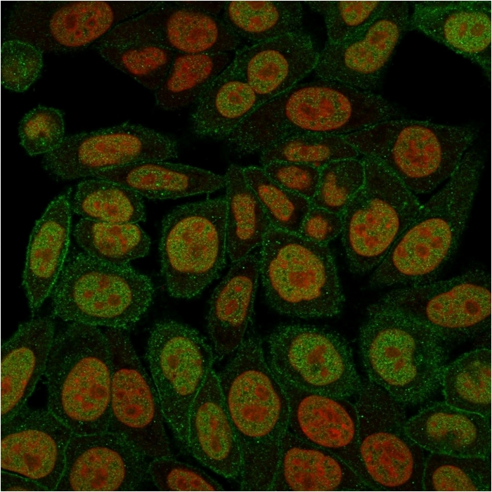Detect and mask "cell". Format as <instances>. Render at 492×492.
Returning a JSON list of instances; mask_svg holds the SVG:
<instances>
[{
  "mask_svg": "<svg viewBox=\"0 0 492 492\" xmlns=\"http://www.w3.org/2000/svg\"><path fill=\"white\" fill-rule=\"evenodd\" d=\"M217 376L241 452L240 487L269 491L288 427L289 408L254 328Z\"/></svg>",
  "mask_w": 492,
  "mask_h": 492,
  "instance_id": "1",
  "label": "cell"
},
{
  "mask_svg": "<svg viewBox=\"0 0 492 492\" xmlns=\"http://www.w3.org/2000/svg\"><path fill=\"white\" fill-rule=\"evenodd\" d=\"M397 114L391 104L372 91L319 79L297 84L262 103L226 141L240 155L261 153L291 136L345 135Z\"/></svg>",
  "mask_w": 492,
  "mask_h": 492,
  "instance_id": "2",
  "label": "cell"
},
{
  "mask_svg": "<svg viewBox=\"0 0 492 492\" xmlns=\"http://www.w3.org/2000/svg\"><path fill=\"white\" fill-rule=\"evenodd\" d=\"M482 168L466 151L448 183L423 205L371 276V287L433 281L455 252L465 230Z\"/></svg>",
  "mask_w": 492,
  "mask_h": 492,
  "instance_id": "3",
  "label": "cell"
},
{
  "mask_svg": "<svg viewBox=\"0 0 492 492\" xmlns=\"http://www.w3.org/2000/svg\"><path fill=\"white\" fill-rule=\"evenodd\" d=\"M444 342L421 323L375 304L360 329L368 379L403 404L422 403L441 386Z\"/></svg>",
  "mask_w": 492,
  "mask_h": 492,
  "instance_id": "4",
  "label": "cell"
},
{
  "mask_svg": "<svg viewBox=\"0 0 492 492\" xmlns=\"http://www.w3.org/2000/svg\"><path fill=\"white\" fill-rule=\"evenodd\" d=\"M47 408L73 434L108 430L112 364L104 332L72 323L54 337L44 373Z\"/></svg>",
  "mask_w": 492,
  "mask_h": 492,
  "instance_id": "5",
  "label": "cell"
},
{
  "mask_svg": "<svg viewBox=\"0 0 492 492\" xmlns=\"http://www.w3.org/2000/svg\"><path fill=\"white\" fill-rule=\"evenodd\" d=\"M361 156L374 157L413 193L449 179L476 136L474 129L391 119L342 135Z\"/></svg>",
  "mask_w": 492,
  "mask_h": 492,
  "instance_id": "6",
  "label": "cell"
},
{
  "mask_svg": "<svg viewBox=\"0 0 492 492\" xmlns=\"http://www.w3.org/2000/svg\"><path fill=\"white\" fill-rule=\"evenodd\" d=\"M259 274L266 298L280 314L332 317L344 297L328 245L271 226L260 246Z\"/></svg>",
  "mask_w": 492,
  "mask_h": 492,
  "instance_id": "7",
  "label": "cell"
},
{
  "mask_svg": "<svg viewBox=\"0 0 492 492\" xmlns=\"http://www.w3.org/2000/svg\"><path fill=\"white\" fill-rule=\"evenodd\" d=\"M51 294L53 313L65 321L126 330L147 311L154 287L129 264L79 252L67 259Z\"/></svg>",
  "mask_w": 492,
  "mask_h": 492,
  "instance_id": "8",
  "label": "cell"
},
{
  "mask_svg": "<svg viewBox=\"0 0 492 492\" xmlns=\"http://www.w3.org/2000/svg\"><path fill=\"white\" fill-rule=\"evenodd\" d=\"M365 179L342 213V242L351 272L376 268L416 216L421 205L378 160L361 157Z\"/></svg>",
  "mask_w": 492,
  "mask_h": 492,
  "instance_id": "9",
  "label": "cell"
},
{
  "mask_svg": "<svg viewBox=\"0 0 492 492\" xmlns=\"http://www.w3.org/2000/svg\"><path fill=\"white\" fill-rule=\"evenodd\" d=\"M226 202L206 199L174 208L162 222L161 271L175 298L199 294L226 263Z\"/></svg>",
  "mask_w": 492,
  "mask_h": 492,
  "instance_id": "10",
  "label": "cell"
},
{
  "mask_svg": "<svg viewBox=\"0 0 492 492\" xmlns=\"http://www.w3.org/2000/svg\"><path fill=\"white\" fill-rule=\"evenodd\" d=\"M162 1H16L9 13L5 37L29 42L43 53L77 51Z\"/></svg>",
  "mask_w": 492,
  "mask_h": 492,
  "instance_id": "11",
  "label": "cell"
},
{
  "mask_svg": "<svg viewBox=\"0 0 492 492\" xmlns=\"http://www.w3.org/2000/svg\"><path fill=\"white\" fill-rule=\"evenodd\" d=\"M359 456L375 491H422L424 449L407 434L405 406L368 379L356 394Z\"/></svg>",
  "mask_w": 492,
  "mask_h": 492,
  "instance_id": "12",
  "label": "cell"
},
{
  "mask_svg": "<svg viewBox=\"0 0 492 492\" xmlns=\"http://www.w3.org/2000/svg\"><path fill=\"white\" fill-rule=\"evenodd\" d=\"M374 304L421 323L444 342L465 341L490 328L491 278L484 270H470L393 290Z\"/></svg>",
  "mask_w": 492,
  "mask_h": 492,
  "instance_id": "13",
  "label": "cell"
},
{
  "mask_svg": "<svg viewBox=\"0 0 492 492\" xmlns=\"http://www.w3.org/2000/svg\"><path fill=\"white\" fill-rule=\"evenodd\" d=\"M268 364L278 379L297 388L348 399L361 384L346 339L328 328L277 326L268 339Z\"/></svg>",
  "mask_w": 492,
  "mask_h": 492,
  "instance_id": "14",
  "label": "cell"
},
{
  "mask_svg": "<svg viewBox=\"0 0 492 492\" xmlns=\"http://www.w3.org/2000/svg\"><path fill=\"white\" fill-rule=\"evenodd\" d=\"M146 358L164 421L187 449L190 411L213 368L214 350L196 330L163 320L150 331Z\"/></svg>",
  "mask_w": 492,
  "mask_h": 492,
  "instance_id": "15",
  "label": "cell"
},
{
  "mask_svg": "<svg viewBox=\"0 0 492 492\" xmlns=\"http://www.w3.org/2000/svg\"><path fill=\"white\" fill-rule=\"evenodd\" d=\"M112 364L108 430L129 441L146 458L171 457L164 416L153 381L124 330L108 328Z\"/></svg>",
  "mask_w": 492,
  "mask_h": 492,
  "instance_id": "16",
  "label": "cell"
},
{
  "mask_svg": "<svg viewBox=\"0 0 492 492\" xmlns=\"http://www.w3.org/2000/svg\"><path fill=\"white\" fill-rule=\"evenodd\" d=\"M177 156L178 145L171 138L141 125L124 123L65 137L58 148L44 155L42 164L50 174L69 180Z\"/></svg>",
  "mask_w": 492,
  "mask_h": 492,
  "instance_id": "17",
  "label": "cell"
},
{
  "mask_svg": "<svg viewBox=\"0 0 492 492\" xmlns=\"http://www.w3.org/2000/svg\"><path fill=\"white\" fill-rule=\"evenodd\" d=\"M150 43L181 53H226L241 42L221 18L186 1L160 4L118 25L96 46Z\"/></svg>",
  "mask_w": 492,
  "mask_h": 492,
  "instance_id": "18",
  "label": "cell"
},
{
  "mask_svg": "<svg viewBox=\"0 0 492 492\" xmlns=\"http://www.w3.org/2000/svg\"><path fill=\"white\" fill-rule=\"evenodd\" d=\"M408 4L387 1L363 30L337 44H325L314 68L322 79L371 91L379 84L401 37L408 27Z\"/></svg>",
  "mask_w": 492,
  "mask_h": 492,
  "instance_id": "19",
  "label": "cell"
},
{
  "mask_svg": "<svg viewBox=\"0 0 492 492\" xmlns=\"http://www.w3.org/2000/svg\"><path fill=\"white\" fill-rule=\"evenodd\" d=\"M148 477L146 457L122 436L72 434L56 491H134Z\"/></svg>",
  "mask_w": 492,
  "mask_h": 492,
  "instance_id": "20",
  "label": "cell"
},
{
  "mask_svg": "<svg viewBox=\"0 0 492 492\" xmlns=\"http://www.w3.org/2000/svg\"><path fill=\"white\" fill-rule=\"evenodd\" d=\"M72 432L50 411L27 406L1 423V470L56 491Z\"/></svg>",
  "mask_w": 492,
  "mask_h": 492,
  "instance_id": "21",
  "label": "cell"
},
{
  "mask_svg": "<svg viewBox=\"0 0 492 492\" xmlns=\"http://www.w3.org/2000/svg\"><path fill=\"white\" fill-rule=\"evenodd\" d=\"M277 379L287 399L288 429L299 439L339 457L375 489L359 456L355 403L345 398L304 390Z\"/></svg>",
  "mask_w": 492,
  "mask_h": 492,
  "instance_id": "22",
  "label": "cell"
},
{
  "mask_svg": "<svg viewBox=\"0 0 492 492\" xmlns=\"http://www.w3.org/2000/svg\"><path fill=\"white\" fill-rule=\"evenodd\" d=\"M409 27L477 64L490 77V1H417Z\"/></svg>",
  "mask_w": 492,
  "mask_h": 492,
  "instance_id": "23",
  "label": "cell"
},
{
  "mask_svg": "<svg viewBox=\"0 0 492 492\" xmlns=\"http://www.w3.org/2000/svg\"><path fill=\"white\" fill-rule=\"evenodd\" d=\"M318 56L311 37L299 30L238 49L231 65L261 105L297 85L314 70Z\"/></svg>",
  "mask_w": 492,
  "mask_h": 492,
  "instance_id": "24",
  "label": "cell"
},
{
  "mask_svg": "<svg viewBox=\"0 0 492 492\" xmlns=\"http://www.w3.org/2000/svg\"><path fill=\"white\" fill-rule=\"evenodd\" d=\"M187 450L201 463L224 477H239L241 452L217 373L213 368L190 411Z\"/></svg>",
  "mask_w": 492,
  "mask_h": 492,
  "instance_id": "25",
  "label": "cell"
},
{
  "mask_svg": "<svg viewBox=\"0 0 492 492\" xmlns=\"http://www.w3.org/2000/svg\"><path fill=\"white\" fill-rule=\"evenodd\" d=\"M269 491H375L339 457L286 430Z\"/></svg>",
  "mask_w": 492,
  "mask_h": 492,
  "instance_id": "26",
  "label": "cell"
},
{
  "mask_svg": "<svg viewBox=\"0 0 492 492\" xmlns=\"http://www.w3.org/2000/svg\"><path fill=\"white\" fill-rule=\"evenodd\" d=\"M54 324L39 317L20 324L1 349V423L26 406L45 373L54 339Z\"/></svg>",
  "mask_w": 492,
  "mask_h": 492,
  "instance_id": "27",
  "label": "cell"
},
{
  "mask_svg": "<svg viewBox=\"0 0 492 492\" xmlns=\"http://www.w3.org/2000/svg\"><path fill=\"white\" fill-rule=\"evenodd\" d=\"M260 249L233 263L209 302L207 330L215 359L235 352L251 321L260 276Z\"/></svg>",
  "mask_w": 492,
  "mask_h": 492,
  "instance_id": "28",
  "label": "cell"
},
{
  "mask_svg": "<svg viewBox=\"0 0 492 492\" xmlns=\"http://www.w3.org/2000/svg\"><path fill=\"white\" fill-rule=\"evenodd\" d=\"M410 438L430 453L457 456H491V419L435 402L406 420Z\"/></svg>",
  "mask_w": 492,
  "mask_h": 492,
  "instance_id": "29",
  "label": "cell"
},
{
  "mask_svg": "<svg viewBox=\"0 0 492 492\" xmlns=\"http://www.w3.org/2000/svg\"><path fill=\"white\" fill-rule=\"evenodd\" d=\"M71 207L67 194L54 198L36 222L27 246L22 285L34 313L63 268L70 244Z\"/></svg>",
  "mask_w": 492,
  "mask_h": 492,
  "instance_id": "30",
  "label": "cell"
},
{
  "mask_svg": "<svg viewBox=\"0 0 492 492\" xmlns=\"http://www.w3.org/2000/svg\"><path fill=\"white\" fill-rule=\"evenodd\" d=\"M91 176L119 183L141 196L160 200L212 193L225 187L226 183L224 176L164 160L138 162Z\"/></svg>",
  "mask_w": 492,
  "mask_h": 492,
  "instance_id": "31",
  "label": "cell"
},
{
  "mask_svg": "<svg viewBox=\"0 0 492 492\" xmlns=\"http://www.w3.org/2000/svg\"><path fill=\"white\" fill-rule=\"evenodd\" d=\"M260 105L256 93L230 63L196 102L193 131L201 137L226 139Z\"/></svg>",
  "mask_w": 492,
  "mask_h": 492,
  "instance_id": "32",
  "label": "cell"
},
{
  "mask_svg": "<svg viewBox=\"0 0 492 492\" xmlns=\"http://www.w3.org/2000/svg\"><path fill=\"white\" fill-rule=\"evenodd\" d=\"M224 177L226 248L231 261L234 263L260 247L271 226L245 177L242 167L231 164Z\"/></svg>",
  "mask_w": 492,
  "mask_h": 492,
  "instance_id": "33",
  "label": "cell"
},
{
  "mask_svg": "<svg viewBox=\"0 0 492 492\" xmlns=\"http://www.w3.org/2000/svg\"><path fill=\"white\" fill-rule=\"evenodd\" d=\"M233 59L230 52H175L162 83L155 91L156 105L163 110H174L196 103Z\"/></svg>",
  "mask_w": 492,
  "mask_h": 492,
  "instance_id": "34",
  "label": "cell"
},
{
  "mask_svg": "<svg viewBox=\"0 0 492 492\" xmlns=\"http://www.w3.org/2000/svg\"><path fill=\"white\" fill-rule=\"evenodd\" d=\"M221 19L240 38L258 43L302 30L299 1H227Z\"/></svg>",
  "mask_w": 492,
  "mask_h": 492,
  "instance_id": "35",
  "label": "cell"
},
{
  "mask_svg": "<svg viewBox=\"0 0 492 492\" xmlns=\"http://www.w3.org/2000/svg\"><path fill=\"white\" fill-rule=\"evenodd\" d=\"M444 401L491 419V354L488 348L465 353L446 364L441 380Z\"/></svg>",
  "mask_w": 492,
  "mask_h": 492,
  "instance_id": "36",
  "label": "cell"
},
{
  "mask_svg": "<svg viewBox=\"0 0 492 492\" xmlns=\"http://www.w3.org/2000/svg\"><path fill=\"white\" fill-rule=\"evenodd\" d=\"M72 209L82 219L106 223H138L145 218L141 195L119 183L97 178L77 185Z\"/></svg>",
  "mask_w": 492,
  "mask_h": 492,
  "instance_id": "37",
  "label": "cell"
},
{
  "mask_svg": "<svg viewBox=\"0 0 492 492\" xmlns=\"http://www.w3.org/2000/svg\"><path fill=\"white\" fill-rule=\"evenodd\" d=\"M74 236L84 252L102 261L126 264L145 257L150 240L137 223L112 224L82 219Z\"/></svg>",
  "mask_w": 492,
  "mask_h": 492,
  "instance_id": "38",
  "label": "cell"
},
{
  "mask_svg": "<svg viewBox=\"0 0 492 492\" xmlns=\"http://www.w3.org/2000/svg\"><path fill=\"white\" fill-rule=\"evenodd\" d=\"M422 491H491V460L430 453L425 458Z\"/></svg>",
  "mask_w": 492,
  "mask_h": 492,
  "instance_id": "39",
  "label": "cell"
},
{
  "mask_svg": "<svg viewBox=\"0 0 492 492\" xmlns=\"http://www.w3.org/2000/svg\"><path fill=\"white\" fill-rule=\"evenodd\" d=\"M95 47L107 62L153 91L162 83L175 53L158 44L141 42Z\"/></svg>",
  "mask_w": 492,
  "mask_h": 492,
  "instance_id": "40",
  "label": "cell"
},
{
  "mask_svg": "<svg viewBox=\"0 0 492 492\" xmlns=\"http://www.w3.org/2000/svg\"><path fill=\"white\" fill-rule=\"evenodd\" d=\"M361 155L342 135L308 134L287 138L261 152L262 166L273 162L307 164L321 168L332 161Z\"/></svg>",
  "mask_w": 492,
  "mask_h": 492,
  "instance_id": "41",
  "label": "cell"
},
{
  "mask_svg": "<svg viewBox=\"0 0 492 492\" xmlns=\"http://www.w3.org/2000/svg\"><path fill=\"white\" fill-rule=\"evenodd\" d=\"M242 169L271 227L298 234L301 224L311 207V202L276 183L263 168L250 166L242 167Z\"/></svg>",
  "mask_w": 492,
  "mask_h": 492,
  "instance_id": "42",
  "label": "cell"
},
{
  "mask_svg": "<svg viewBox=\"0 0 492 492\" xmlns=\"http://www.w3.org/2000/svg\"><path fill=\"white\" fill-rule=\"evenodd\" d=\"M365 169L361 158L332 161L321 168L320 179L311 205L342 214L363 184Z\"/></svg>",
  "mask_w": 492,
  "mask_h": 492,
  "instance_id": "43",
  "label": "cell"
},
{
  "mask_svg": "<svg viewBox=\"0 0 492 492\" xmlns=\"http://www.w3.org/2000/svg\"><path fill=\"white\" fill-rule=\"evenodd\" d=\"M387 1H310L311 8L325 18L328 41L337 44L368 26L384 9Z\"/></svg>",
  "mask_w": 492,
  "mask_h": 492,
  "instance_id": "44",
  "label": "cell"
},
{
  "mask_svg": "<svg viewBox=\"0 0 492 492\" xmlns=\"http://www.w3.org/2000/svg\"><path fill=\"white\" fill-rule=\"evenodd\" d=\"M18 135L21 145L30 156L51 153L65 137L63 114L54 108L39 105L23 116Z\"/></svg>",
  "mask_w": 492,
  "mask_h": 492,
  "instance_id": "45",
  "label": "cell"
},
{
  "mask_svg": "<svg viewBox=\"0 0 492 492\" xmlns=\"http://www.w3.org/2000/svg\"><path fill=\"white\" fill-rule=\"evenodd\" d=\"M43 52L29 42L5 39L1 45V83L15 92L26 91L39 77Z\"/></svg>",
  "mask_w": 492,
  "mask_h": 492,
  "instance_id": "46",
  "label": "cell"
},
{
  "mask_svg": "<svg viewBox=\"0 0 492 492\" xmlns=\"http://www.w3.org/2000/svg\"><path fill=\"white\" fill-rule=\"evenodd\" d=\"M148 474L160 491H218L223 487L200 470L171 457L154 458L148 464Z\"/></svg>",
  "mask_w": 492,
  "mask_h": 492,
  "instance_id": "47",
  "label": "cell"
},
{
  "mask_svg": "<svg viewBox=\"0 0 492 492\" xmlns=\"http://www.w3.org/2000/svg\"><path fill=\"white\" fill-rule=\"evenodd\" d=\"M262 168L276 183L311 202L318 188L321 168L290 162H273Z\"/></svg>",
  "mask_w": 492,
  "mask_h": 492,
  "instance_id": "48",
  "label": "cell"
},
{
  "mask_svg": "<svg viewBox=\"0 0 492 492\" xmlns=\"http://www.w3.org/2000/svg\"><path fill=\"white\" fill-rule=\"evenodd\" d=\"M342 229V214L311 205L305 216L298 234L319 244L328 245Z\"/></svg>",
  "mask_w": 492,
  "mask_h": 492,
  "instance_id": "49",
  "label": "cell"
},
{
  "mask_svg": "<svg viewBox=\"0 0 492 492\" xmlns=\"http://www.w3.org/2000/svg\"><path fill=\"white\" fill-rule=\"evenodd\" d=\"M1 491H48L44 486L25 477L1 470Z\"/></svg>",
  "mask_w": 492,
  "mask_h": 492,
  "instance_id": "50",
  "label": "cell"
}]
</instances>
